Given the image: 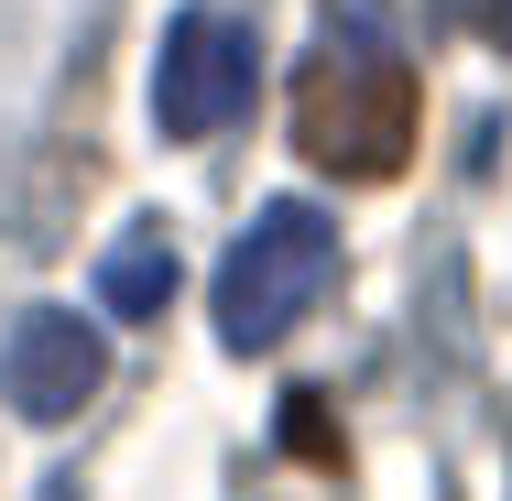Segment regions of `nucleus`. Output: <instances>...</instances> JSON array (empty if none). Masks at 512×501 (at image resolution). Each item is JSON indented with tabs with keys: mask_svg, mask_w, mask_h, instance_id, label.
I'll list each match as a JSON object with an SVG mask.
<instances>
[{
	"mask_svg": "<svg viewBox=\"0 0 512 501\" xmlns=\"http://www.w3.org/2000/svg\"><path fill=\"white\" fill-rule=\"evenodd\" d=\"M458 11H469V33H480V44H512V0H458Z\"/></svg>",
	"mask_w": 512,
	"mask_h": 501,
	"instance_id": "7",
	"label": "nucleus"
},
{
	"mask_svg": "<svg viewBox=\"0 0 512 501\" xmlns=\"http://www.w3.org/2000/svg\"><path fill=\"white\" fill-rule=\"evenodd\" d=\"M33 501H77V480H44V491H33Z\"/></svg>",
	"mask_w": 512,
	"mask_h": 501,
	"instance_id": "8",
	"label": "nucleus"
},
{
	"mask_svg": "<svg viewBox=\"0 0 512 501\" xmlns=\"http://www.w3.org/2000/svg\"><path fill=\"white\" fill-rule=\"evenodd\" d=\"M251 77H262V33L240 11H175L164 55H153V120H164V142L229 131L251 109Z\"/></svg>",
	"mask_w": 512,
	"mask_h": 501,
	"instance_id": "3",
	"label": "nucleus"
},
{
	"mask_svg": "<svg viewBox=\"0 0 512 501\" xmlns=\"http://www.w3.org/2000/svg\"><path fill=\"white\" fill-rule=\"evenodd\" d=\"M284 447H295L306 469H338V425H327L316 393H284Z\"/></svg>",
	"mask_w": 512,
	"mask_h": 501,
	"instance_id": "6",
	"label": "nucleus"
},
{
	"mask_svg": "<svg viewBox=\"0 0 512 501\" xmlns=\"http://www.w3.org/2000/svg\"><path fill=\"white\" fill-rule=\"evenodd\" d=\"M295 153L327 164V175H404L414 153V77L404 55L382 44V11L371 0H338V22H327V44L306 55V77H295Z\"/></svg>",
	"mask_w": 512,
	"mask_h": 501,
	"instance_id": "1",
	"label": "nucleus"
},
{
	"mask_svg": "<svg viewBox=\"0 0 512 501\" xmlns=\"http://www.w3.org/2000/svg\"><path fill=\"white\" fill-rule=\"evenodd\" d=\"M99 305L109 316H164L175 305V229L164 218H131L99 251Z\"/></svg>",
	"mask_w": 512,
	"mask_h": 501,
	"instance_id": "5",
	"label": "nucleus"
},
{
	"mask_svg": "<svg viewBox=\"0 0 512 501\" xmlns=\"http://www.w3.org/2000/svg\"><path fill=\"white\" fill-rule=\"evenodd\" d=\"M338 284V229H327V207L284 197L262 207L240 240H229V262H218V338L229 349H273V338H295L306 327V305Z\"/></svg>",
	"mask_w": 512,
	"mask_h": 501,
	"instance_id": "2",
	"label": "nucleus"
},
{
	"mask_svg": "<svg viewBox=\"0 0 512 501\" xmlns=\"http://www.w3.org/2000/svg\"><path fill=\"white\" fill-rule=\"evenodd\" d=\"M99 382H109V349H99V327L66 316V305H33L11 327V349H0V403L33 414V425H66Z\"/></svg>",
	"mask_w": 512,
	"mask_h": 501,
	"instance_id": "4",
	"label": "nucleus"
}]
</instances>
